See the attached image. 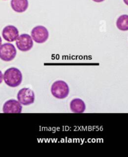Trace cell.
<instances>
[{"mask_svg": "<svg viewBox=\"0 0 128 157\" xmlns=\"http://www.w3.org/2000/svg\"><path fill=\"white\" fill-rule=\"evenodd\" d=\"M17 54V49L13 44L6 43L0 46V59L3 61H11L15 58Z\"/></svg>", "mask_w": 128, "mask_h": 157, "instance_id": "3", "label": "cell"}, {"mask_svg": "<svg viewBox=\"0 0 128 157\" xmlns=\"http://www.w3.org/2000/svg\"><path fill=\"white\" fill-rule=\"evenodd\" d=\"M3 39L8 42H13L17 40L19 36V31L17 27L13 25L5 26L2 31Z\"/></svg>", "mask_w": 128, "mask_h": 157, "instance_id": "8", "label": "cell"}, {"mask_svg": "<svg viewBox=\"0 0 128 157\" xmlns=\"http://www.w3.org/2000/svg\"><path fill=\"white\" fill-rule=\"evenodd\" d=\"M117 28L122 31L128 30V15L122 14L117 19L116 21Z\"/></svg>", "mask_w": 128, "mask_h": 157, "instance_id": "11", "label": "cell"}, {"mask_svg": "<svg viewBox=\"0 0 128 157\" xmlns=\"http://www.w3.org/2000/svg\"><path fill=\"white\" fill-rule=\"evenodd\" d=\"M51 92L55 98L62 100L69 95L70 88L65 81L58 80L53 83L51 88Z\"/></svg>", "mask_w": 128, "mask_h": 157, "instance_id": "2", "label": "cell"}, {"mask_svg": "<svg viewBox=\"0 0 128 157\" xmlns=\"http://www.w3.org/2000/svg\"><path fill=\"white\" fill-rule=\"evenodd\" d=\"M29 6L28 0H11V7L15 12L21 13L25 12Z\"/></svg>", "mask_w": 128, "mask_h": 157, "instance_id": "10", "label": "cell"}, {"mask_svg": "<svg viewBox=\"0 0 128 157\" xmlns=\"http://www.w3.org/2000/svg\"><path fill=\"white\" fill-rule=\"evenodd\" d=\"M17 99L18 101L24 106L31 105L35 100V93L33 90L28 88H23L18 91Z\"/></svg>", "mask_w": 128, "mask_h": 157, "instance_id": "5", "label": "cell"}, {"mask_svg": "<svg viewBox=\"0 0 128 157\" xmlns=\"http://www.w3.org/2000/svg\"><path fill=\"white\" fill-rule=\"evenodd\" d=\"M31 36L35 42L42 44L49 38V31L43 26H36L33 28L31 32Z\"/></svg>", "mask_w": 128, "mask_h": 157, "instance_id": "4", "label": "cell"}, {"mask_svg": "<svg viewBox=\"0 0 128 157\" xmlns=\"http://www.w3.org/2000/svg\"><path fill=\"white\" fill-rule=\"evenodd\" d=\"M22 105L17 100L11 99L6 101L3 106L4 113H20L22 112Z\"/></svg>", "mask_w": 128, "mask_h": 157, "instance_id": "7", "label": "cell"}, {"mask_svg": "<svg viewBox=\"0 0 128 157\" xmlns=\"http://www.w3.org/2000/svg\"><path fill=\"white\" fill-rule=\"evenodd\" d=\"M3 80V74L2 71L0 70V84H2Z\"/></svg>", "mask_w": 128, "mask_h": 157, "instance_id": "12", "label": "cell"}, {"mask_svg": "<svg viewBox=\"0 0 128 157\" xmlns=\"http://www.w3.org/2000/svg\"><path fill=\"white\" fill-rule=\"evenodd\" d=\"M3 80L9 87H18L21 84L23 81L22 73L17 68H9L5 71L3 75Z\"/></svg>", "mask_w": 128, "mask_h": 157, "instance_id": "1", "label": "cell"}, {"mask_svg": "<svg viewBox=\"0 0 128 157\" xmlns=\"http://www.w3.org/2000/svg\"><path fill=\"white\" fill-rule=\"evenodd\" d=\"M2 44V38L1 36H0V46H1Z\"/></svg>", "mask_w": 128, "mask_h": 157, "instance_id": "15", "label": "cell"}, {"mask_svg": "<svg viewBox=\"0 0 128 157\" xmlns=\"http://www.w3.org/2000/svg\"><path fill=\"white\" fill-rule=\"evenodd\" d=\"M92 1L95 3H102L104 1V0H92Z\"/></svg>", "mask_w": 128, "mask_h": 157, "instance_id": "13", "label": "cell"}, {"mask_svg": "<svg viewBox=\"0 0 128 157\" xmlns=\"http://www.w3.org/2000/svg\"><path fill=\"white\" fill-rule=\"evenodd\" d=\"M4 1H6V0H4Z\"/></svg>", "mask_w": 128, "mask_h": 157, "instance_id": "16", "label": "cell"}, {"mask_svg": "<svg viewBox=\"0 0 128 157\" xmlns=\"http://www.w3.org/2000/svg\"><path fill=\"white\" fill-rule=\"evenodd\" d=\"M70 109L75 113H83L86 110V104L80 98H74L70 102Z\"/></svg>", "mask_w": 128, "mask_h": 157, "instance_id": "9", "label": "cell"}, {"mask_svg": "<svg viewBox=\"0 0 128 157\" xmlns=\"http://www.w3.org/2000/svg\"><path fill=\"white\" fill-rule=\"evenodd\" d=\"M123 1H124V3H125L126 5H128V0H123Z\"/></svg>", "mask_w": 128, "mask_h": 157, "instance_id": "14", "label": "cell"}, {"mask_svg": "<svg viewBox=\"0 0 128 157\" xmlns=\"http://www.w3.org/2000/svg\"><path fill=\"white\" fill-rule=\"evenodd\" d=\"M16 45L20 51L26 52L33 47V40L28 34H22L16 40Z\"/></svg>", "mask_w": 128, "mask_h": 157, "instance_id": "6", "label": "cell"}]
</instances>
